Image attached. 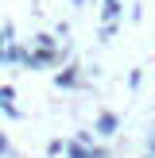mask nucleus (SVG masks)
<instances>
[{
	"instance_id": "obj_1",
	"label": "nucleus",
	"mask_w": 155,
	"mask_h": 158,
	"mask_svg": "<svg viewBox=\"0 0 155 158\" xmlns=\"http://www.w3.org/2000/svg\"><path fill=\"white\" fill-rule=\"evenodd\" d=\"M62 54L54 50V46H35V50L27 54V69H43V66H54Z\"/></svg>"
},
{
	"instance_id": "obj_2",
	"label": "nucleus",
	"mask_w": 155,
	"mask_h": 158,
	"mask_svg": "<svg viewBox=\"0 0 155 158\" xmlns=\"http://www.w3.org/2000/svg\"><path fill=\"white\" fill-rule=\"evenodd\" d=\"M116 127H120V116H116V112H101L97 116V123H93V131H97V135H116Z\"/></svg>"
},
{
	"instance_id": "obj_3",
	"label": "nucleus",
	"mask_w": 155,
	"mask_h": 158,
	"mask_svg": "<svg viewBox=\"0 0 155 158\" xmlns=\"http://www.w3.org/2000/svg\"><path fill=\"white\" fill-rule=\"evenodd\" d=\"M66 158H93V147H85V143H78V139H70V143H66Z\"/></svg>"
},
{
	"instance_id": "obj_4",
	"label": "nucleus",
	"mask_w": 155,
	"mask_h": 158,
	"mask_svg": "<svg viewBox=\"0 0 155 158\" xmlns=\"http://www.w3.org/2000/svg\"><path fill=\"white\" fill-rule=\"evenodd\" d=\"M54 85H58V89H74L78 85V69L70 66V69H62V73H54Z\"/></svg>"
},
{
	"instance_id": "obj_5",
	"label": "nucleus",
	"mask_w": 155,
	"mask_h": 158,
	"mask_svg": "<svg viewBox=\"0 0 155 158\" xmlns=\"http://www.w3.org/2000/svg\"><path fill=\"white\" fill-rule=\"evenodd\" d=\"M62 151H66V143H62V139H51V143H46V154H51V158H58Z\"/></svg>"
},
{
	"instance_id": "obj_6",
	"label": "nucleus",
	"mask_w": 155,
	"mask_h": 158,
	"mask_svg": "<svg viewBox=\"0 0 155 158\" xmlns=\"http://www.w3.org/2000/svg\"><path fill=\"white\" fill-rule=\"evenodd\" d=\"M0 154H12V143H8V135H0Z\"/></svg>"
},
{
	"instance_id": "obj_7",
	"label": "nucleus",
	"mask_w": 155,
	"mask_h": 158,
	"mask_svg": "<svg viewBox=\"0 0 155 158\" xmlns=\"http://www.w3.org/2000/svg\"><path fill=\"white\" fill-rule=\"evenodd\" d=\"M151 158H155V135H151Z\"/></svg>"
},
{
	"instance_id": "obj_8",
	"label": "nucleus",
	"mask_w": 155,
	"mask_h": 158,
	"mask_svg": "<svg viewBox=\"0 0 155 158\" xmlns=\"http://www.w3.org/2000/svg\"><path fill=\"white\" fill-rule=\"evenodd\" d=\"M74 4H78V8H82V4H85V0H74Z\"/></svg>"
}]
</instances>
